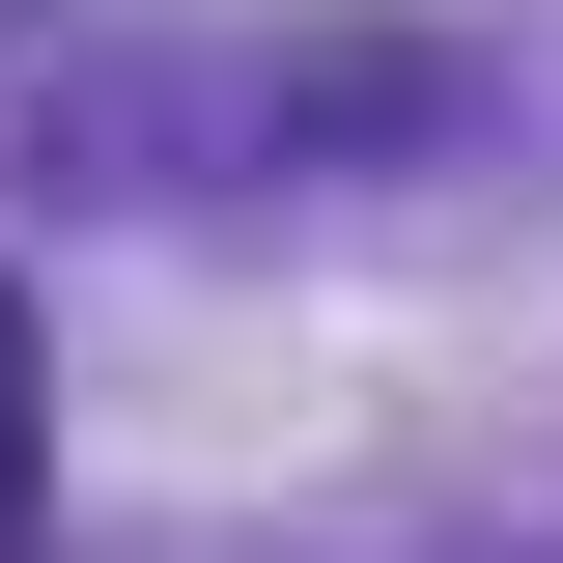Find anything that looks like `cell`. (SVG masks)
Here are the masks:
<instances>
[{"label": "cell", "instance_id": "1", "mask_svg": "<svg viewBox=\"0 0 563 563\" xmlns=\"http://www.w3.org/2000/svg\"><path fill=\"white\" fill-rule=\"evenodd\" d=\"M0 536H29V310H0Z\"/></svg>", "mask_w": 563, "mask_h": 563}]
</instances>
